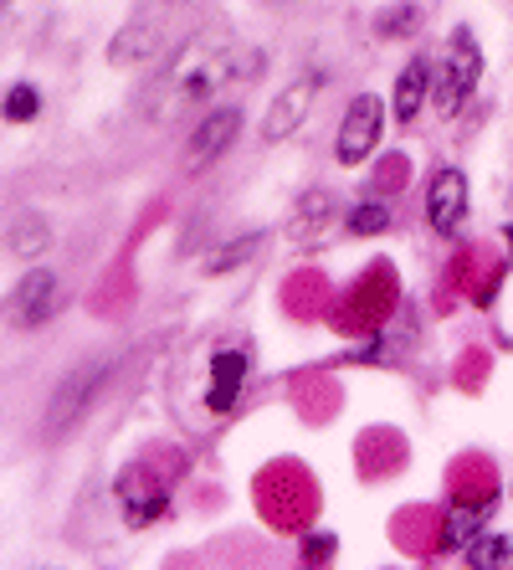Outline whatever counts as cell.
<instances>
[{"mask_svg": "<svg viewBox=\"0 0 513 570\" xmlns=\"http://www.w3.org/2000/svg\"><path fill=\"white\" fill-rule=\"evenodd\" d=\"M509 206H513V186H509Z\"/></svg>", "mask_w": 513, "mask_h": 570, "instance_id": "obj_21", "label": "cell"}, {"mask_svg": "<svg viewBox=\"0 0 513 570\" xmlns=\"http://www.w3.org/2000/svg\"><path fill=\"white\" fill-rule=\"evenodd\" d=\"M11 124H27V119H37L41 114V94L31 88V82H16L11 94H6V108H0Z\"/></svg>", "mask_w": 513, "mask_h": 570, "instance_id": "obj_19", "label": "cell"}, {"mask_svg": "<svg viewBox=\"0 0 513 570\" xmlns=\"http://www.w3.org/2000/svg\"><path fill=\"white\" fill-rule=\"evenodd\" d=\"M263 232H247V237H237V242H226L221 253L206 263V273H231V267H241V263H251V257L263 253Z\"/></svg>", "mask_w": 513, "mask_h": 570, "instance_id": "obj_16", "label": "cell"}, {"mask_svg": "<svg viewBox=\"0 0 513 570\" xmlns=\"http://www.w3.org/2000/svg\"><path fill=\"white\" fill-rule=\"evenodd\" d=\"M247 391V355L241 350H216L211 360V385H206V412L226 416Z\"/></svg>", "mask_w": 513, "mask_h": 570, "instance_id": "obj_10", "label": "cell"}, {"mask_svg": "<svg viewBox=\"0 0 513 570\" xmlns=\"http://www.w3.org/2000/svg\"><path fill=\"white\" fill-rule=\"evenodd\" d=\"M467 566H513V540L509 534H477L467 544Z\"/></svg>", "mask_w": 513, "mask_h": 570, "instance_id": "obj_17", "label": "cell"}, {"mask_svg": "<svg viewBox=\"0 0 513 570\" xmlns=\"http://www.w3.org/2000/svg\"><path fill=\"white\" fill-rule=\"evenodd\" d=\"M477 82H483V47L473 41V31L457 27L452 31V47L442 57V72L432 78V104L442 119H457L467 98L477 94Z\"/></svg>", "mask_w": 513, "mask_h": 570, "instance_id": "obj_2", "label": "cell"}, {"mask_svg": "<svg viewBox=\"0 0 513 570\" xmlns=\"http://www.w3.org/2000/svg\"><path fill=\"white\" fill-rule=\"evenodd\" d=\"M432 57H411L406 67H401V78H395V94H391V114L401 124H411L416 114H422V104L432 98Z\"/></svg>", "mask_w": 513, "mask_h": 570, "instance_id": "obj_12", "label": "cell"}, {"mask_svg": "<svg viewBox=\"0 0 513 570\" xmlns=\"http://www.w3.org/2000/svg\"><path fill=\"white\" fill-rule=\"evenodd\" d=\"M318 88H324V72H303V78H293L288 88H277L273 108H267V119H263L267 145H283V139H293V134L303 129V119H308Z\"/></svg>", "mask_w": 513, "mask_h": 570, "instance_id": "obj_6", "label": "cell"}, {"mask_svg": "<svg viewBox=\"0 0 513 570\" xmlns=\"http://www.w3.org/2000/svg\"><path fill=\"white\" fill-rule=\"evenodd\" d=\"M247 72H257V57L241 62L237 37L221 27H206L170 52V62L155 82V98H149V114L155 119H180L196 104H206L216 88H226L231 78H247Z\"/></svg>", "mask_w": 513, "mask_h": 570, "instance_id": "obj_1", "label": "cell"}, {"mask_svg": "<svg viewBox=\"0 0 513 570\" xmlns=\"http://www.w3.org/2000/svg\"><path fill=\"white\" fill-rule=\"evenodd\" d=\"M159 41H165V27H159V21H145V16H134L129 27L108 41V62H114V67L149 62V57L159 52Z\"/></svg>", "mask_w": 513, "mask_h": 570, "instance_id": "obj_13", "label": "cell"}, {"mask_svg": "<svg viewBox=\"0 0 513 570\" xmlns=\"http://www.w3.org/2000/svg\"><path fill=\"white\" fill-rule=\"evenodd\" d=\"M103 381H108V360L82 365V371L67 375V381L52 391V401H47V438H62L67 426H78L82 412L92 406V396L103 391Z\"/></svg>", "mask_w": 513, "mask_h": 570, "instance_id": "obj_4", "label": "cell"}, {"mask_svg": "<svg viewBox=\"0 0 513 570\" xmlns=\"http://www.w3.org/2000/svg\"><path fill=\"white\" fill-rule=\"evenodd\" d=\"M237 129H241V108L237 104L211 108V114L196 124L190 145H185V165H190V170H206V165H211V159H221V149L237 139Z\"/></svg>", "mask_w": 513, "mask_h": 570, "instance_id": "obj_8", "label": "cell"}, {"mask_svg": "<svg viewBox=\"0 0 513 570\" xmlns=\"http://www.w3.org/2000/svg\"><path fill=\"white\" fill-rule=\"evenodd\" d=\"M57 314V278L47 267H31L27 278L16 283V298H11V318L21 330H37L47 318Z\"/></svg>", "mask_w": 513, "mask_h": 570, "instance_id": "obj_9", "label": "cell"}, {"mask_svg": "<svg viewBox=\"0 0 513 570\" xmlns=\"http://www.w3.org/2000/svg\"><path fill=\"white\" fill-rule=\"evenodd\" d=\"M334 222H339V200H334L329 190H308V196L298 200V212L288 216V226H283V237L308 247V242H318Z\"/></svg>", "mask_w": 513, "mask_h": 570, "instance_id": "obj_11", "label": "cell"}, {"mask_svg": "<svg viewBox=\"0 0 513 570\" xmlns=\"http://www.w3.org/2000/svg\"><path fill=\"white\" fill-rule=\"evenodd\" d=\"M114 499H119V514L129 530H145V524H155L159 514H165V483L155 478V468L149 463H129L119 478H114Z\"/></svg>", "mask_w": 513, "mask_h": 570, "instance_id": "obj_5", "label": "cell"}, {"mask_svg": "<svg viewBox=\"0 0 513 570\" xmlns=\"http://www.w3.org/2000/svg\"><path fill=\"white\" fill-rule=\"evenodd\" d=\"M487 509H493V504H483V509H452L447 524H442V544H447V550H467V544L483 534Z\"/></svg>", "mask_w": 513, "mask_h": 570, "instance_id": "obj_15", "label": "cell"}, {"mask_svg": "<svg viewBox=\"0 0 513 570\" xmlns=\"http://www.w3.org/2000/svg\"><path fill=\"white\" fill-rule=\"evenodd\" d=\"M385 226H391V212H385L381 200H359L355 212H349V232L355 237H381Z\"/></svg>", "mask_w": 513, "mask_h": 570, "instance_id": "obj_18", "label": "cell"}, {"mask_svg": "<svg viewBox=\"0 0 513 570\" xmlns=\"http://www.w3.org/2000/svg\"><path fill=\"white\" fill-rule=\"evenodd\" d=\"M385 134V104L375 94H359L349 98V108H344L339 119V134H334V155H339V165H365L369 155H375V145H381Z\"/></svg>", "mask_w": 513, "mask_h": 570, "instance_id": "obj_3", "label": "cell"}, {"mask_svg": "<svg viewBox=\"0 0 513 570\" xmlns=\"http://www.w3.org/2000/svg\"><path fill=\"white\" fill-rule=\"evenodd\" d=\"M422 27V11H401V16H381V37H391V31H416Z\"/></svg>", "mask_w": 513, "mask_h": 570, "instance_id": "obj_20", "label": "cell"}, {"mask_svg": "<svg viewBox=\"0 0 513 570\" xmlns=\"http://www.w3.org/2000/svg\"><path fill=\"white\" fill-rule=\"evenodd\" d=\"M426 222L432 232L452 237L462 222H467V175L457 165H442V170L426 180Z\"/></svg>", "mask_w": 513, "mask_h": 570, "instance_id": "obj_7", "label": "cell"}, {"mask_svg": "<svg viewBox=\"0 0 513 570\" xmlns=\"http://www.w3.org/2000/svg\"><path fill=\"white\" fill-rule=\"evenodd\" d=\"M47 237H52V232H47V222H41L37 212H21L11 222V232H6V253H11V257H37L41 247H47Z\"/></svg>", "mask_w": 513, "mask_h": 570, "instance_id": "obj_14", "label": "cell"}]
</instances>
